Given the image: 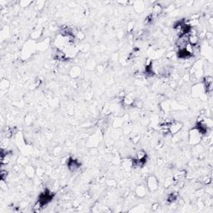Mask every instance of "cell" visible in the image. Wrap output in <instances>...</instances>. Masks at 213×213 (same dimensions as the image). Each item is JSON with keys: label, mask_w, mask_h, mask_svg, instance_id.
Returning <instances> with one entry per match:
<instances>
[{"label": "cell", "mask_w": 213, "mask_h": 213, "mask_svg": "<svg viewBox=\"0 0 213 213\" xmlns=\"http://www.w3.org/2000/svg\"><path fill=\"white\" fill-rule=\"evenodd\" d=\"M53 193L49 191L48 190H46V191L40 195L39 200H38V205L39 207H44L45 205H47L48 202H50L52 198H53Z\"/></svg>", "instance_id": "6da1fadb"}, {"label": "cell", "mask_w": 213, "mask_h": 213, "mask_svg": "<svg viewBox=\"0 0 213 213\" xmlns=\"http://www.w3.org/2000/svg\"><path fill=\"white\" fill-rule=\"evenodd\" d=\"M202 135L201 134V132L196 128L194 127L193 129H191L190 131V134H189V139H190V143L191 144H197L199 143L202 140Z\"/></svg>", "instance_id": "7a4b0ae2"}, {"label": "cell", "mask_w": 213, "mask_h": 213, "mask_svg": "<svg viewBox=\"0 0 213 213\" xmlns=\"http://www.w3.org/2000/svg\"><path fill=\"white\" fill-rule=\"evenodd\" d=\"M188 44H189V37H188L187 34L180 36L178 39L177 40V42H176V45L179 49L186 48Z\"/></svg>", "instance_id": "3957f363"}, {"label": "cell", "mask_w": 213, "mask_h": 213, "mask_svg": "<svg viewBox=\"0 0 213 213\" xmlns=\"http://www.w3.org/2000/svg\"><path fill=\"white\" fill-rule=\"evenodd\" d=\"M147 187L149 191H153L157 190L158 187V182H157V178L153 176H151L147 178Z\"/></svg>", "instance_id": "277c9868"}, {"label": "cell", "mask_w": 213, "mask_h": 213, "mask_svg": "<svg viewBox=\"0 0 213 213\" xmlns=\"http://www.w3.org/2000/svg\"><path fill=\"white\" fill-rule=\"evenodd\" d=\"M182 124L180 122H173L168 127V131L171 134H176L182 129Z\"/></svg>", "instance_id": "5b68a950"}, {"label": "cell", "mask_w": 213, "mask_h": 213, "mask_svg": "<svg viewBox=\"0 0 213 213\" xmlns=\"http://www.w3.org/2000/svg\"><path fill=\"white\" fill-rule=\"evenodd\" d=\"M67 167H68V168H69V170L72 171H76V170L80 167V164H79L77 160L73 159V158H70V159L67 161Z\"/></svg>", "instance_id": "8992f818"}, {"label": "cell", "mask_w": 213, "mask_h": 213, "mask_svg": "<svg viewBox=\"0 0 213 213\" xmlns=\"http://www.w3.org/2000/svg\"><path fill=\"white\" fill-rule=\"evenodd\" d=\"M191 56H192V53L191 52H189L187 48L179 49V51L177 52V57L180 58L187 59L188 58H190Z\"/></svg>", "instance_id": "52a82bcc"}, {"label": "cell", "mask_w": 213, "mask_h": 213, "mask_svg": "<svg viewBox=\"0 0 213 213\" xmlns=\"http://www.w3.org/2000/svg\"><path fill=\"white\" fill-rule=\"evenodd\" d=\"M204 86L206 91L211 92L212 90V78L210 76H207L204 78Z\"/></svg>", "instance_id": "ba28073f"}, {"label": "cell", "mask_w": 213, "mask_h": 213, "mask_svg": "<svg viewBox=\"0 0 213 213\" xmlns=\"http://www.w3.org/2000/svg\"><path fill=\"white\" fill-rule=\"evenodd\" d=\"M146 187L144 186H138V187H137V190H136V194L139 197H143V196L146 195Z\"/></svg>", "instance_id": "9c48e42d"}, {"label": "cell", "mask_w": 213, "mask_h": 213, "mask_svg": "<svg viewBox=\"0 0 213 213\" xmlns=\"http://www.w3.org/2000/svg\"><path fill=\"white\" fill-rule=\"evenodd\" d=\"M176 199H177V196L175 195V193H171V194H170V195H169L168 202H174V201H175Z\"/></svg>", "instance_id": "30bf717a"}, {"label": "cell", "mask_w": 213, "mask_h": 213, "mask_svg": "<svg viewBox=\"0 0 213 213\" xmlns=\"http://www.w3.org/2000/svg\"><path fill=\"white\" fill-rule=\"evenodd\" d=\"M7 175H8L7 171H4V170L1 171V179H2V181H4V179L7 177Z\"/></svg>", "instance_id": "8fae6325"}]
</instances>
